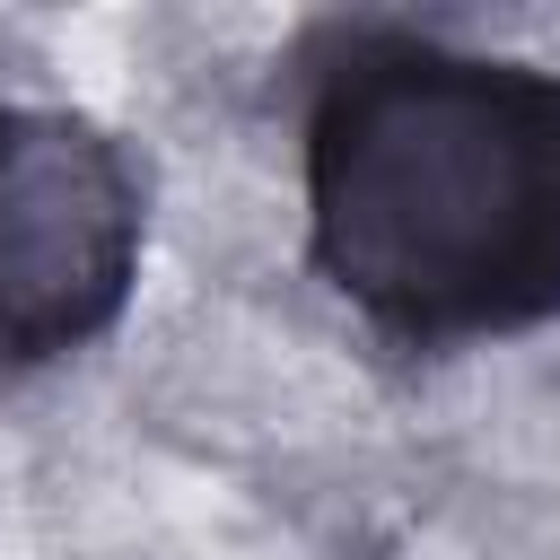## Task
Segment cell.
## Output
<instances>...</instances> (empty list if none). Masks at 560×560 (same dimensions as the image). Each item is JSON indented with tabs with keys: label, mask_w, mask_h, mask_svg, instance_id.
Returning a JSON list of instances; mask_svg holds the SVG:
<instances>
[{
	"label": "cell",
	"mask_w": 560,
	"mask_h": 560,
	"mask_svg": "<svg viewBox=\"0 0 560 560\" xmlns=\"http://www.w3.org/2000/svg\"><path fill=\"white\" fill-rule=\"evenodd\" d=\"M149 192L131 149L61 105L0 96V368L114 332L140 280Z\"/></svg>",
	"instance_id": "2"
},
{
	"label": "cell",
	"mask_w": 560,
	"mask_h": 560,
	"mask_svg": "<svg viewBox=\"0 0 560 560\" xmlns=\"http://www.w3.org/2000/svg\"><path fill=\"white\" fill-rule=\"evenodd\" d=\"M306 254L411 350L560 315V70L402 26L341 35L306 96Z\"/></svg>",
	"instance_id": "1"
}]
</instances>
